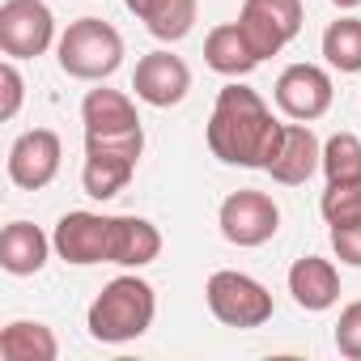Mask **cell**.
I'll return each instance as SVG.
<instances>
[{"instance_id":"6da1fadb","label":"cell","mask_w":361,"mask_h":361,"mask_svg":"<svg viewBox=\"0 0 361 361\" xmlns=\"http://www.w3.org/2000/svg\"><path fill=\"white\" fill-rule=\"evenodd\" d=\"M281 136H285V123L238 77L217 94L209 128H204L213 157H221L226 166H247V170H268V161L281 149Z\"/></svg>"},{"instance_id":"7a4b0ae2","label":"cell","mask_w":361,"mask_h":361,"mask_svg":"<svg viewBox=\"0 0 361 361\" xmlns=\"http://www.w3.org/2000/svg\"><path fill=\"white\" fill-rule=\"evenodd\" d=\"M153 314H157L153 285L140 281V276H115L90 302L85 327L98 344H128V340H136L153 327Z\"/></svg>"},{"instance_id":"3957f363","label":"cell","mask_w":361,"mask_h":361,"mask_svg":"<svg viewBox=\"0 0 361 361\" xmlns=\"http://www.w3.org/2000/svg\"><path fill=\"white\" fill-rule=\"evenodd\" d=\"M56 60L77 81H106L123 64V39L102 18H77L56 43Z\"/></svg>"},{"instance_id":"277c9868","label":"cell","mask_w":361,"mask_h":361,"mask_svg":"<svg viewBox=\"0 0 361 361\" xmlns=\"http://www.w3.org/2000/svg\"><path fill=\"white\" fill-rule=\"evenodd\" d=\"M145 153V132L132 136H85V166H81V188L94 200H111L128 188L136 174V161Z\"/></svg>"},{"instance_id":"5b68a950","label":"cell","mask_w":361,"mask_h":361,"mask_svg":"<svg viewBox=\"0 0 361 361\" xmlns=\"http://www.w3.org/2000/svg\"><path fill=\"white\" fill-rule=\"evenodd\" d=\"M204 302H209L213 319L226 323V327H264L276 310L268 285H259L255 276H247L238 268L213 272L209 285H204Z\"/></svg>"},{"instance_id":"8992f818","label":"cell","mask_w":361,"mask_h":361,"mask_svg":"<svg viewBox=\"0 0 361 361\" xmlns=\"http://www.w3.org/2000/svg\"><path fill=\"white\" fill-rule=\"evenodd\" d=\"M217 226H221L226 243H234V247H264L281 230V209H276V200L268 192L243 188V192H230L221 200Z\"/></svg>"},{"instance_id":"52a82bcc","label":"cell","mask_w":361,"mask_h":361,"mask_svg":"<svg viewBox=\"0 0 361 361\" xmlns=\"http://www.w3.org/2000/svg\"><path fill=\"white\" fill-rule=\"evenodd\" d=\"M56 43V18L43 0H5L0 5V47L9 60H35Z\"/></svg>"},{"instance_id":"ba28073f","label":"cell","mask_w":361,"mask_h":361,"mask_svg":"<svg viewBox=\"0 0 361 361\" xmlns=\"http://www.w3.org/2000/svg\"><path fill=\"white\" fill-rule=\"evenodd\" d=\"M238 26L259 60L276 56L302 30V0H243Z\"/></svg>"},{"instance_id":"9c48e42d","label":"cell","mask_w":361,"mask_h":361,"mask_svg":"<svg viewBox=\"0 0 361 361\" xmlns=\"http://www.w3.org/2000/svg\"><path fill=\"white\" fill-rule=\"evenodd\" d=\"M111 230H115V217H102V213H64L56 221V255L73 268H94V264H111Z\"/></svg>"},{"instance_id":"30bf717a","label":"cell","mask_w":361,"mask_h":361,"mask_svg":"<svg viewBox=\"0 0 361 361\" xmlns=\"http://www.w3.org/2000/svg\"><path fill=\"white\" fill-rule=\"evenodd\" d=\"M276 106L289 115V119H298V123H310V119H323L327 111H331V98H336V90H331V77H327V68H319V64H289L281 77H276Z\"/></svg>"},{"instance_id":"8fae6325","label":"cell","mask_w":361,"mask_h":361,"mask_svg":"<svg viewBox=\"0 0 361 361\" xmlns=\"http://www.w3.org/2000/svg\"><path fill=\"white\" fill-rule=\"evenodd\" d=\"M60 157H64V145L51 128H30L13 140L9 149V178L13 188L22 192H43L51 178L60 174Z\"/></svg>"},{"instance_id":"7c38bea8","label":"cell","mask_w":361,"mask_h":361,"mask_svg":"<svg viewBox=\"0 0 361 361\" xmlns=\"http://www.w3.org/2000/svg\"><path fill=\"white\" fill-rule=\"evenodd\" d=\"M132 90L140 102H149L157 111L178 106L192 90V68L170 51H149V56H140V64L132 73Z\"/></svg>"},{"instance_id":"4fadbf2b","label":"cell","mask_w":361,"mask_h":361,"mask_svg":"<svg viewBox=\"0 0 361 361\" xmlns=\"http://www.w3.org/2000/svg\"><path fill=\"white\" fill-rule=\"evenodd\" d=\"M314 170H323L319 136L310 132V123H298V119L285 123V136H281L276 157L268 161V174L276 178V183H285V188H298V183H306Z\"/></svg>"},{"instance_id":"5bb4252c","label":"cell","mask_w":361,"mask_h":361,"mask_svg":"<svg viewBox=\"0 0 361 361\" xmlns=\"http://www.w3.org/2000/svg\"><path fill=\"white\" fill-rule=\"evenodd\" d=\"M81 123H85V136H132V132H145L140 115H136V102L123 90H90L85 102H81Z\"/></svg>"},{"instance_id":"9a60e30c","label":"cell","mask_w":361,"mask_h":361,"mask_svg":"<svg viewBox=\"0 0 361 361\" xmlns=\"http://www.w3.org/2000/svg\"><path fill=\"white\" fill-rule=\"evenodd\" d=\"M289 293L302 310H331L340 302V272L331 259H319V255H302L293 268H289Z\"/></svg>"},{"instance_id":"2e32d148","label":"cell","mask_w":361,"mask_h":361,"mask_svg":"<svg viewBox=\"0 0 361 361\" xmlns=\"http://www.w3.org/2000/svg\"><path fill=\"white\" fill-rule=\"evenodd\" d=\"M51 247H56V243H51L39 226H30V221H9L5 234H0V268H5L9 276H35V272H43Z\"/></svg>"},{"instance_id":"e0dca14e","label":"cell","mask_w":361,"mask_h":361,"mask_svg":"<svg viewBox=\"0 0 361 361\" xmlns=\"http://www.w3.org/2000/svg\"><path fill=\"white\" fill-rule=\"evenodd\" d=\"M204 64L213 73H221V77H247L259 64V56L247 43L243 26L238 22H226V26H213L209 30V39H204Z\"/></svg>"},{"instance_id":"ac0fdd59","label":"cell","mask_w":361,"mask_h":361,"mask_svg":"<svg viewBox=\"0 0 361 361\" xmlns=\"http://www.w3.org/2000/svg\"><path fill=\"white\" fill-rule=\"evenodd\" d=\"M161 255V234L145 217H115L111 230V264L119 268H145Z\"/></svg>"},{"instance_id":"d6986e66","label":"cell","mask_w":361,"mask_h":361,"mask_svg":"<svg viewBox=\"0 0 361 361\" xmlns=\"http://www.w3.org/2000/svg\"><path fill=\"white\" fill-rule=\"evenodd\" d=\"M0 357L5 361H56L60 357V340L47 323H30V319H13L0 331Z\"/></svg>"},{"instance_id":"ffe728a7","label":"cell","mask_w":361,"mask_h":361,"mask_svg":"<svg viewBox=\"0 0 361 361\" xmlns=\"http://www.w3.org/2000/svg\"><path fill=\"white\" fill-rule=\"evenodd\" d=\"M323 60L340 73H361V18H340L323 30Z\"/></svg>"},{"instance_id":"44dd1931","label":"cell","mask_w":361,"mask_h":361,"mask_svg":"<svg viewBox=\"0 0 361 361\" xmlns=\"http://www.w3.org/2000/svg\"><path fill=\"white\" fill-rule=\"evenodd\" d=\"M145 26L153 39L161 43H178L188 39L196 26V0H157V5L145 13Z\"/></svg>"},{"instance_id":"7402d4cb","label":"cell","mask_w":361,"mask_h":361,"mask_svg":"<svg viewBox=\"0 0 361 361\" xmlns=\"http://www.w3.org/2000/svg\"><path fill=\"white\" fill-rule=\"evenodd\" d=\"M323 174H327V183L361 178V136L357 132H336L323 140Z\"/></svg>"},{"instance_id":"603a6c76","label":"cell","mask_w":361,"mask_h":361,"mask_svg":"<svg viewBox=\"0 0 361 361\" xmlns=\"http://www.w3.org/2000/svg\"><path fill=\"white\" fill-rule=\"evenodd\" d=\"M319 213L327 217V226H344V221H361V178L348 183H327Z\"/></svg>"},{"instance_id":"cb8c5ba5","label":"cell","mask_w":361,"mask_h":361,"mask_svg":"<svg viewBox=\"0 0 361 361\" xmlns=\"http://www.w3.org/2000/svg\"><path fill=\"white\" fill-rule=\"evenodd\" d=\"M336 348L348 361H361V302H348L336 319Z\"/></svg>"},{"instance_id":"d4e9b609","label":"cell","mask_w":361,"mask_h":361,"mask_svg":"<svg viewBox=\"0 0 361 361\" xmlns=\"http://www.w3.org/2000/svg\"><path fill=\"white\" fill-rule=\"evenodd\" d=\"M0 85H5V90H0V94H5V102H0V119H13L22 111V98H26V81H22L13 60L0 64Z\"/></svg>"},{"instance_id":"484cf974","label":"cell","mask_w":361,"mask_h":361,"mask_svg":"<svg viewBox=\"0 0 361 361\" xmlns=\"http://www.w3.org/2000/svg\"><path fill=\"white\" fill-rule=\"evenodd\" d=\"M331 247H336L340 264H348V268H361V221L331 226Z\"/></svg>"},{"instance_id":"4316f807","label":"cell","mask_w":361,"mask_h":361,"mask_svg":"<svg viewBox=\"0 0 361 361\" xmlns=\"http://www.w3.org/2000/svg\"><path fill=\"white\" fill-rule=\"evenodd\" d=\"M123 5H128V13H136V18L145 22V13H149V9L157 5V0H123Z\"/></svg>"},{"instance_id":"83f0119b","label":"cell","mask_w":361,"mask_h":361,"mask_svg":"<svg viewBox=\"0 0 361 361\" xmlns=\"http://www.w3.org/2000/svg\"><path fill=\"white\" fill-rule=\"evenodd\" d=\"M331 5H336V9H357L361 0H331Z\"/></svg>"}]
</instances>
